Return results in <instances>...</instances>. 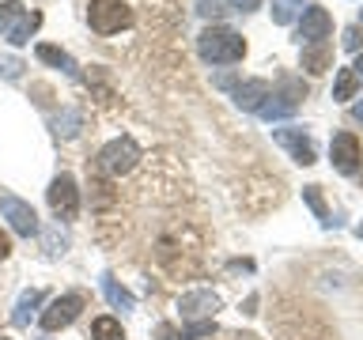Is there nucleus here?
<instances>
[{
  "instance_id": "f257e3e1",
  "label": "nucleus",
  "mask_w": 363,
  "mask_h": 340,
  "mask_svg": "<svg viewBox=\"0 0 363 340\" xmlns=\"http://www.w3.org/2000/svg\"><path fill=\"white\" fill-rule=\"evenodd\" d=\"M197 53L208 64H238L246 57V38L231 27H204L197 34Z\"/></svg>"
},
{
  "instance_id": "f03ea898",
  "label": "nucleus",
  "mask_w": 363,
  "mask_h": 340,
  "mask_svg": "<svg viewBox=\"0 0 363 340\" xmlns=\"http://www.w3.org/2000/svg\"><path fill=\"white\" fill-rule=\"evenodd\" d=\"M38 23H42L38 11H27L19 0H4V4H0V34H4L11 45L30 42V34L38 30Z\"/></svg>"
},
{
  "instance_id": "7ed1b4c3",
  "label": "nucleus",
  "mask_w": 363,
  "mask_h": 340,
  "mask_svg": "<svg viewBox=\"0 0 363 340\" xmlns=\"http://www.w3.org/2000/svg\"><path fill=\"white\" fill-rule=\"evenodd\" d=\"M306 98V84L303 79H291V76H284L280 79V91H272V95L261 102V118L265 121H284V118H291L295 110H299V102Z\"/></svg>"
},
{
  "instance_id": "20e7f679",
  "label": "nucleus",
  "mask_w": 363,
  "mask_h": 340,
  "mask_svg": "<svg viewBox=\"0 0 363 340\" xmlns=\"http://www.w3.org/2000/svg\"><path fill=\"white\" fill-rule=\"evenodd\" d=\"M87 23L95 34H118L133 23V11L125 0H91L87 4Z\"/></svg>"
},
{
  "instance_id": "39448f33",
  "label": "nucleus",
  "mask_w": 363,
  "mask_h": 340,
  "mask_svg": "<svg viewBox=\"0 0 363 340\" xmlns=\"http://www.w3.org/2000/svg\"><path fill=\"white\" fill-rule=\"evenodd\" d=\"M136 163H140V147H136L133 136H118V140H110L99 152V166L106 170V174H113V178L129 174Z\"/></svg>"
},
{
  "instance_id": "423d86ee",
  "label": "nucleus",
  "mask_w": 363,
  "mask_h": 340,
  "mask_svg": "<svg viewBox=\"0 0 363 340\" xmlns=\"http://www.w3.org/2000/svg\"><path fill=\"white\" fill-rule=\"evenodd\" d=\"M45 200H50L57 223H61V220H76V215H79V189H76V178H72V174H57V178L50 181V189H45Z\"/></svg>"
},
{
  "instance_id": "0eeeda50",
  "label": "nucleus",
  "mask_w": 363,
  "mask_h": 340,
  "mask_svg": "<svg viewBox=\"0 0 363 340\" xmlns=\"http://www.w3.org/2000/svg\"><path fill=\"white\" fill-rule=\"evenodd\" d=\"M84 306H87L84 295H79V291H68V295H61V299H53V302H50V310H42V314H38V325L45 329V333H57V329L72 325Z\"/></svg>"
},
{
  "instance_id": "6e6552de",
  "label": "nucleus",
  "mask_w": 363,
  "mask_h": 340,
  "mask_svg": "<svg viewBox=\"0 0 363 340\" xmlns=\"http://www.w3.org/2000/svg\"><path fill=\"white\" fill-rule=\"evenodd\" d=\"M329 155H333V170L337 174H359L363 163V147L352 132H337L333 144H329Z\"/></svg>"
},
{
  "instance_id": "1a4fd4ad",
  "label": "nucleus",
  "mask_w": 363,
  "mask_h": 340,
  "mask_svg": "<svg viewBox=\"0 0 363 340\" xmlns=\"http://www.w3.org/2000/svg\"><path fill=\"white\" fill-rule=\"evenodd\" d=\"M0 212H4V220L11 223V231H16V234H23V238L38 234V215H34V208L27 200L4 193V197H0Z\"/></svg>"
},
{
  "instance_id": "9d476101",
  "label": "nucleus",
  "mask_w": 363,
  "mask_h": 340,
  "mask_svg": "<svg viewBox=\"0 0 363 340\" xmlns=\"http://www.w3.org/2000/svg\"><path fill=\"white\" fill-rule=\"evenodd\" d=\"M272 140H277L299 166H314V163H318L314 140H311V136H306L303 129H277V132H272Z\"/></svg>"
},
{
  "instance_id": "9b49d317",
  "label": "nucleus",
  "mask_w": 363,
  "mask_h": 340,
  "mask_svg": "<svg viewBox=\"0 0 363 340\" xmlns=\"http://www.w3.org/2000/svg\"><path fill=\"white\" fill-rule=\"evenodd\" d=\"M178 310H182V317L186 322H204V317H212L216 310H220V295L216 291H186L178 299Z\"/></svg>"
},
{
  "instance_id": "f8f14e48",
  "label": "nucleus",
  "mask_w": 363,
  "mask_h": 340,
  "mask_svg": "<svg viewBox=\"0 0 363 340\" xmlns=\"http://www.w3.org/2000/svg\"><path fill=\"white\" fill-rule=\"evenodd\" d=\"M269 95H272L269 79H246V84H235V87H231L235 106H238V110H250V113H257L261 102H265Z\"/></svg>"
},
{
  "instance_id": "ddd939ff",
  "label": "nucleus",
  "mask_w": 363,
  "mask_h": 340,
  "mask_svg": "<svg viewBox=\"0 0 363 340\" xmlns=\"http://www.w3.org/2000/svg\"><path fill=\"white\" fill-rule=\"evenodd\" d=\"M303 68L311 76H322L333 68V42L329 38H318V42H306L303 45Z\"/></svg>"
},
{
  "instance_id": "4468645a",
  "label": "nucleus",
  "mask_w": 363,
  "mask_h": 340,
  "mask_svg": "<svg viewBox=\"0 0 363 340\" xmlns=\"http://www.w3.org/2000/svg\"><path fill=\"white\" fill-rule=\"evenodd\" d=\"M329 30H333V16H329L325 8L311 4L303 11V23H299V38L306 42H318V38H329Z\"/></svg>"
},
{
  "instance_id": "2eb2a0df",
  "label": "nucleus",
  "mask_w": 363,
  "mask_h": 340,
  "mask_svg": "<svg viewBox=\"0 0 363 340\" xmlns=\"http://www.w3.org/2000/svg\"><path fill=\"white\" fill-rule=\"evenodd\" d=\"M34 53H38V61H42V64H53V68H61L65 76H72V79H84V72H79V64H76V57H72V53H65L61 45H50V42H42Z\"/></svg>"
},
{
  "instance_id": "dca6fc26",
  "label": "nucleus",
  "mask_w": 363,
  "mask_h": 340,
  "mask_svg": "<svg viewBox=\"0 0 363 340\" xmlns=\"http://www.w3.org/2000/svg\"><path fill=\"white\" fill-rule=\"evenodd\" d=\"M42 299H45V295H42L38 288L23 291V295H19V302H16V310H11V325L27 329V325H30V317H34V310L42 306Z\"/></svg>"
},
{
  "instance_id": "f3484780",
  "label": "nucleus",
  "mask_w": 363,
  "mask_h": 340,
  "mask_svg": "<svg viewBox=\"0 0 363 340\" xmlns=\"http://www.w3.org/2000/svg\"><path fill=\"white\" fill-rule=\"evenodd\" d=\"M102 295H106V302L113 306V310H121V314H129L136 310V299H133V291H125L113 276H102Z\"/></svg>"
},
{
  "instance_id": "a211bd4d",
  "label": "nucleus",
  "mask_w": 363,
  "mask_h": 340,
  "mask_svg": "<svg viewBox=\"0 0 363 340\" xmlns=\"http://www.w3.org/2000/svg\"><path fill=\"white\" fill-rule=\"evenodd\" d=\"M303 200L311 204V212L318 215V223L322 227H333L337 220H333V212L325 208V197H322V186H303Z\"/></svg>"
},
{
  "instance_id": "6ab92c4d",
  "label": "nucleus",
  "mask_w": 363,
  "mask_h": 340,
  "mask_svg": "<svg viewBox=\"0 0 363 340\" xmlns=\"http://www.w3.org/2000/svg\"><path fill=\"white\" fill-rule=\"evenodd\" d=\"M216 333V322L212 317H204V322H193V325H186V329H167L163 325V336H170V340H204V336H212Z\"/></svg>"
},
{
  "instance_id": "aec40b11",
  "label": "nucleus",
  "mask_w": 363,
  "mask_h": 340,
  "mask_svg": "<svg viewBox=\"0 0 363 340\" xmlns=\"http://www.w3.org/2000/svg\"><path fill=\"white\" fill-rule=\"evenodd\" d=\"M272 23L277 27H288V23H295L303 16V0H272Z\"/></svg>"
},
{
  "instance_id": "412c9836",
  "label": "nucleus",
  "mask_w": 363,
  "mask_h": 340,
  "mask_svg": "<svg viewBox=\"0 0 363 340\" xmlns=\"http://www.w3.org/2000/svg\"><path fill=\"white\" fill-rule=\"evenodd\" d=\"M356 95H359V76L352 72V68H340L337 84H333V98L337 102H348V98H356Z\"/></svg>"
},
{
  "instance_id": "4be33fe9",
  "label": "nucleus",
  "mask_w": 363,
  "mask_h": 340,
  "mask_svg": "<svg viewBox=\"0 0 363 340\" xmlns=\"http://www.w3.org/2000/svg\"><path fill=\"white\" fill-rule=\"evenodd\" d=\"M91 336L95 340H125V329L118 317H95L91 322Z\"/></svg>"
},
{
  "instance_id": "5701e85b",
  "label": "nucleus",
  "mask_w": 363,
  "mask_h": 340,
  "mask_svg": "<svg viewBox=\"0 0 363 340\" xmlns=\"http://www.w3.org/2000/svg\"><path fill=\"white\" fill-rule=\"evenodd\" d=\"M65 249H68V238L61 234V223L45 227V254H50V257H61Z\"/></svg>"
},
{
  "instance_id": "b1692460",
  "label": "nucleus",
  "mask_w": 363,
  "mask_h": 340,
  "mask_svg": "<svg viewBox=\"0 0 363 340\" xmlns=\"http://www.w3.org/2000/svg\"><path fill=\"white\" fill-rule=\"evenodd\" d=\"M340 42H345V50L359 53L363 50V30L359 27H345V38H340Z\"/></svg>"
},
{
  "instance_id": "393cba45",
  "label": "nucleus",
  "mask_w": 363,
  "mask_h": 340,
  "mask_svg": "<svg viewBox=\"0 0 363 340\" xmlns=\"http://www.w3.org/2000/svg\"><path fill=\"white\" fill-rule=\"evenodd\" d=\"M0 76H4V79H19V76H23V61H16V57H4V61H0Z\"/></svg>"
},
{
  "instance_id": "a878e982",
  "label": "nucleus",
  "mask_w": 363,
  "mask_h": 340,
  "mask_svg": "<svg viewBox=\"0 0 363 340\" xmlns=\"http://www.w3.org/2000/svg\"><path fill=\"white\" fill-rule=\"evenodd\" d=\"M197 11L204 19H216V16H223V0H197Z\"/></svg>"
},
{
  "instance_id": "bb28decb",
  "label": "nucleus",
  "mask_w": 363,
  "mask_h": 340,
  "mask_svg": "<svg viewBox=\"0 0 363 340\" xmlns=\"http://www.w3.org/2000/svg\"><path fill=\"white\" fill-rule=\"evenodd\" d=\"M227 4H231L235 11H242V16H246V11H257V8H261V0H227Z\"/></svg>"
},
{
  "instance_id": "cd10ccee",
  "label": "nucleus",
  "mask_w": 363,
  "mask_h": 340,
  "mask_svg": "<svg viewBox=\"0 0 363 340\" xmlns=\"http://www.w3.org/2000/svg\"><path fill=\"white\" fill-rule=\"evenodd\" d=\"M8 254H11V238H8L4 231H0V261H4Z\"/></svg>"
},
{
  "instance_id": "c85d7f7f",
  "label": "nucleus",
  "mask_w": 363,
  "mask_h": 340,
  "mask_svg": "<svg viewBox=\"0 0 363 340\" xmlns=\"http://www.w3.org/2000/svg\"><path fill=\"white\" fill-rule=\"evenodd\" d=\"M352 118H356V121H363V102H356V106H352Z\"/></svg>"
},
{
  "instance_id": "c756f323",
  "label": "nucleus",
  "mask_w": 363,
  "mask_h": 340,
  "mask_svg": "<svg viewBox=\"0 0 363 340\" xmlns=\"http://www.w3.org/2000/svg\"><path fill=\"white\" fill-rule=\"evenodd\" d=\"M352 72H356V76H363V53L356 57V64H352Z\"/></svg>"
},
{
  "instance_id": "7c9ffc66",
  "label": "nucleus",
  "mask_w": 363,
  "mask_h": 340,
  "mask_svg": "<svg viewBox=\"0 0 363 340\" xmlns=\"http://www.w3.org/2000/svg\"><path fill=\"white\" fill-rule=\"evenodd\" d=\"M356 234H359V238H363V223H359V227H356Z\"/></svg>"
},
{
  "instance_id": "2f4dec72",
  "label": "nucleus",
  "mask_w": 363,
  "mask_h": 340,
  "mask_svg": "<svg viewBox=\"0 0 363 340\" xmlns=\"http://www.w3.org/2000/svg\"><path fill=\"white\" fill-rule=\"evenodd\" d=\"M359 181H363V174H359Z\"/></svg>"
},
{
  "instance_id": "473e14b6",
  "label": "nucleus",
  "mask_w": 363,
  "mask_h": 340,
  "mask_svg": "<svg viewBox=\"0 0 363 340\" xmlns=\"http://www.w3.org/2000/svg\"><path fill=\"white\" fill-rule=\"evenodd\" d=\"M359 19H363V16H359Z\"/></svg>"
}]
</instances>
